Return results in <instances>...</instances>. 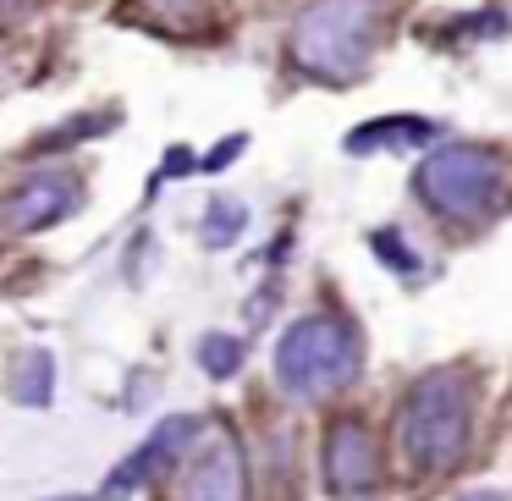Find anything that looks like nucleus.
<instances>
[{"mask_svg":"<svg viewBox=\"0 0 512 501\" xmlns=\"http://www.w3.org/2000/svg\"><path fill=\"white\" fill-rule=\"evenodd\" d=\"M391 39V0H309L287 28V67L320 89L369 78Z\"/></svg>","mask_w":512,"mask_h":501,"instance_id":"f257e3e1","label":"nucleus"},{"mask_svg":"<svg viewBox=\"0 0 512 501\" xmlns=\"http://www.w3.org/2000/svg\"><path fill=\"white\" fill-rule=\"evenodd\" d=\"M413 199L441 226H490L512 204V149L485 138L435 144L413 171Z\"/></svg>","mask_w":512,"mask_h":501,"instance_id":"f03ea898","label":"nucleus"},{"mask_svg":"<svg viewBox=\"0 0 512 501\" xmlns=\"http://www.w3.org/2000/svg\"><path fill=\"white\" fill-rule=\"evenodd\" d=\"M474 441V375L463 364L424 369L397 402V446L413 474H446Z\"/></svg>","mask_w":512,"mask_h":501,"instance_id":"7ed1b4c3","label":"nucleus"},{"mask_svg":"<svg viewBox=\"0 0 512 501\" xmlns=\"http://www.w3.org/2000/svg\"><path fill=\"white\" fill-rule=\"evenodd\" d=\"M270 369H276V386L298 402L336 397L364 375V331L336 309L298 314L281 325Z\"/></svg>","mask_w":512,"mask_h":501,"instance_id":"20e7f679","label":"nucleus"},{"mask_svg":"<svg viewBox=\"0 0 512 501\" xmlns=\"http://www.w3.org/2000/svg\"><path fill=\"white\" fill-rule=\"evenodd\" d=\"M89 204V182L78 166H50V171H28L12 188L0 193V232L6 237H39L56 232L61 221Z\"/></svg>","mask_w":512,"mask_h":501,"instance_id":"39448f33","label":"nucleus"},{"mask_svg":"<svg viewBox=\"0 0 512 501\" xmlns=\"http://www.w3.org/2000/svg\"><path fill=\"white\" fill-rule=\"evenodd\" d=\"M248 452L237 435L215 430L166 474V501H248Z\"/></svg>","mask_w":512,"mask_h":501,"instance_id":"423d86ee","label":"nucleus"},{"mask_svg":"<svg viewBox=\"0 0 512 501\" xmlns=\"http://www.w3.org/2000/svg\"><path fill=\"white\" fill-rule=\"evenodd\" d=\"M199 441H204V419H199V413H171V419H160L155 430H149L144 441H138L133 452L111 468L100 501H122V496H133V490H144V485H160V479H166Z\"/></svg>","mask_w":512,"mask_h":501,"instance_id":"0eeeda50","label":"nucleus"},{"mask_svg":"<svg viewBox=\"0 0 512 501\" xmlns=\"http://www.w3.org/2000/svg\"><path fill=\"white\" fill-rule=\"evenodd\" d=\"M380 435L369 430L364 419H336L320 441V474H325V490L336 501H364L380 490Z\"/></svg>","mask_w":512,"mask_h":501,"instance_id":"6e6552de","label":"nucleus"},{"mask_svg":"<svg viewBox=\"0 0 512 501\" xmlns=\"http://www.w3.org/2000/svg\"><path fill=\"white\" fill-rule=\"evenodd\" d=\"M441 133L446 127L435 116H375L347 133V155H413V149L441 144Z\"/></svg>","mask_w":512,"mask_h":501,"instance_id":"1a4fd4ad","label":"nucleus"},{"mask_svg":"<svg viewBox=\"0 0 512 501\" xmlns=\"http://www.w3.org/2000/svg\"><path fill=\"white\" fill-rule=\"evenodd\" d=\"M248 221H254V210H248L243 199H232V193H215V199L204 204V215H199V243L210 248V254L237 248V243L248 237Z\"/></svg>","mask_w":512,"mask_h":501,"instance_id":"9d476101","label":"nucleus"},{"mask_svg":"<svg viewBox=\"0 0 512 501\" xmlns=\"http://www.w3.org/2000/svg\"><path fill=\"white\" fill-rule=\"evenodd\" d=\"M12 402L17 408H50L56 402V358L45 347H28L12 364Z\"/></svg>","mask_w":512,"mask_h":501,"instance_id":"9b49d317","label":"nucleus"},{"mask_svg":"<svg viewBox=\"0 0 512 501\" xmlns=\"http://www.w3.org/2000/svg\"><path fill=\"white\" fill-rule=\"evenodd\" d=\"M210 6L215 0H133V12L149 28H160V34H193V28H204L210 23Z\"/></svg>","mask_w":512,"mask_h":501,"instance_id":"f8f14e48","label":"nucleus"},{"mask_svg":"<svg viewBox=\"0 0 512 501\" xmlns=\"http://www.w3.org/2000/svg\"><path fill=\"white\" fill-rule=\"evenodd\" d=\"M248 364V342L237 331H204L199 336V369L210 380H232Z\"/></svg>","mask_w":512,"mask_h":501,"instance_id":"ddd939ff","label":"nucleus"},{"mask_svg":"<svg viewBox=\"0 0 512 501\" xmlns=\"http://www.w3.org/2000/svg\"><path fill=\"white\" fill-rule=\"evenodd\" d=\"M122 122V111H89V116H72V122H61L50 138H39L34 144V155H61L67 144H83V138H100L105 127H116Z\"/></svg>","mask_w":512,"mask_h":501,"instance_id":"4468645a","label":"nucleus"},{"mask_svg":"<svg viewBox=\"0 0 512 501\" xmlns=\"http://www.w3.org/2000/svg\"><path fill=\"white\" fill-rule=\"evenodd\" d=\"M369 248H375V259L386 270H397V276H413V270L424 265V259L413 254V243L402 237V226H380V232H369Z\"/></svg>","mask_w":512,"mask_h":501,"instance_id":"2eb2a0df","label":"nucleus"},{"mask_svg":"<svg viewBox=\"0 0 512 501\" xmlns=\"http://www.w3.org/2000/svg\"><path fill=\"white\" fill-rule=\"evenodd\" d=\"M182 171H193V149H171L166 155V166H155V177H149V188H144V199H155L160 188H171V182H182Z\"/></svg>","mask_w":512,"mask_h":501,"instance_id":"dca6fc26","label":"nucleus"},{"mask_svg":"<svg viewBox=\"0 0 512 501\" xmlns=\"http://www.w3.org/2000/svg\"><path fill=\"white\" fill-rule=\"evenodd\" d=\"M457 501H512L507 490H468V496H457Z\"/></svg>","mask_w":512,"mask_h":501,"instance_id":"f3484780","label":"nucleus"},{"mask_svg":"<svg viewBox=\"0 0 512 501\" xmlns=\"http://www.w3.org/2000/svg\"><path fill=\"white\" fill-rule=\"evenodd\" d=\"M50 501H100V496H50Z\"/></svg>","mask_w":512,"mask_h":501,"instance_id":"a211bd4d","label":"nucleus"}]
</instances>
